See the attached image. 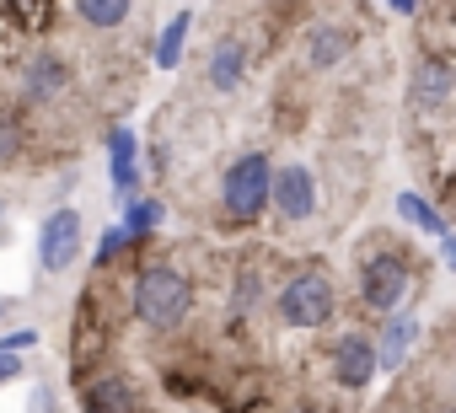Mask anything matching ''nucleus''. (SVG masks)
Wrapping results in <instances>:
<instances>
[{
  "mask_svg": "<svg viewBox=\"0 0 456 413\" xmlns=\"http://www.w3.org/2000/svg\"><path fill=\"white\" fill-rule=\"evenodd\" d=\"M188 306H193V285L177 274V269H145L140 279H134V317L145 322V328H156V333H172L183 317H188Z\"/></svg>",
  "mask_w": 456,
  "mask_h": 413,
  "instance_id": "obj_1",
  "label": "nucleus"
},
{
  "mask_svg": "<svg viewBox=\"0 0 456 413\" xmlns=\"http://www.w3.org/2000/svg\"><path fill=\"white\" fill-rule=\"evenodd\" d=\"M274 306H280L285 328H322L333 317V279L322 269H301V274L285 279V290L274 296Z\"/></svg>",
  "mask_w": 456,
  "mask_h": 413,
  "instance_id": "obj_2",
  "label": "nucleus"
},
{
  "mask_svg": "<svg viewBox=\"0 0 456 413\" xmlns=\"http://www.w3.org/2000/svg\"><path fill=\"white\" fill-rule=\"evenodd\" d=\"M269 177H274V166H269L258 150L237 156L232 166H225V182H220L225 210H232L237 221H253V215H264V210H269Z\"/></svg>",
  "mask_w": 456,
  "mask_h": 413,
  "instance_id": "obj_3",
  "label": "nucleus"
},
{
  "mask_svg": "<svg viewBox=\"0 0 456 413\" xmlns=\"http://www.w3.org/2000/svg\"><path fill=\"white\" fill-rule=\"evenodd\" d=\"M403 296H408V258L403 253H376L360 274V301L370 312H397Z\"/></svg>",
  "mask_w": 456,
  "mask_h": 413,
  "instance_id": "obj_4",
  "label": "nucleus"
},
{
  "mask_svg": "<svg viewBox=\"0 0 456 413\" xmlns=\"http://www.w3.org/2000/svg\"><path fill=\"white\" fill-rule=\"evenodd\" d=\"M76 253H81V215L76 210H54L44 221V231H38V263H44V274H65L76 263Z\"/></svg>",
  "mask_w": 456,
  "mask_h": 413,
  "instance_id": "obj_5",
  "label": "nucleus"
},
{
  "mask_svg": "<svg viewBox=\"0 0 456 413\" xmlns=\"http://www.w3.org/2000/svg\"><path fill=\"white\" fill-rule=\"evenodd\" d=\"M269 204H274L285 221H312V210H317V182H312V172L306 166H280L269 177Z\"/></svg>",
  "mask_w": 456,
  "mask_h": 413,
  "instance_id": "obj_6",
  "label": "nucleus"
},
{
  "mask_svg": "<svg viewBox=\"0 0 456 413\" xmlns=\"http://www.w3.org/2000/svg\"><path fill=\"white\" fill-rule=\"evenodd\" d=\"M333 370H338V381H344L349 392L370 386V376H376V349H370V338H365V333H344V338L333 344Z\"/></svg>",
  "mask_w": 456,
  "mask_h": 413,
  "instance_id": "obj_7",
  "label": "nucleus"
},
{
  "mask_svg": "<svg viewBox=\"0 0 456 413\" xmlns=\"http://www.w3.org/2000/svg\"><path fill=\"white\" fill-rule=\"evenodd\" d=\"M451 86H456V70L445 54H424L413 65V102L419 108H445L451 102Z\"/></svg>",
  "mask_w": 456,
  "mask_h": 413,
  "instance_id": "obj_8",
  "label": "nucleus"
},
{
  "mask_svg": "<svg viewBox=\"0 0 456 413\" xmlns=\"http://www.w3.org/2000/svg\"><path fill=\"white\" fill-rule=\"evenodd\" d=\"M65 86H70V65L60 54H33L28 60V76H22V97L28 102H54Z\"/></svg>",
  "mask_w": 456,
  "mask_h": 413,
  "instance_id": "obj_9",
  "label": "nucleus"
},
{
  "mask_svg": "<svg viewBox=\"0 0 456 413\" xmlns=\"http://www.w3.org/2000/svg\"><path fill=\"white\" fill-rule=\"evenodd\" d=\"M413 338H419V317H413V312H392L387 328H381V344H370V349H376V370H381V365L397 370V365L408 360Z\"/></svg>",
  "mask_w": 456,
  "mask_h": 413,
  "instance_id": "obj_10",
  "label": "nucleus"
},
{
  "mask_svg": "<svg viewBox=\"0 0 456 413\" xmlns=\"http://www.w3.org/2000/svg\"><path fill=\"white\" fill-rule=\"evenodd\" d=\"M81 413H134V386L124 376H97L81 392Z\"/></svg>",
  "mask_w": 456,
  "mask_h": 413,
  "instance_id": "obj_11",
  "label": "nucleus"
},
{
  "mask_svg": "<svg viewBox=\"0 0 456 413\" xmlns=\"http://www.w3.org/2000/svg\"><path fill=\"white\" fill-rule=\"evenodd\" d=\"M242 76H248V49H242V38L215 44V54H209V81H215V92H237Z\"/></svg>",
  "mask_w": 456,
  "mask_h": 413,
  "instance_id": "obj_12",
  "label": "nucleus"
},
{
  "mask_svg": "<svg viewBox=\"0 0 456 413\" xmlns=\"http://www.w3.org/2000/svg\"><path fill=\"white\" fill-rule=\"evenodd\" d=\"M108 161H113V166H108L113 188H118V193H134V177H140V166H134V134H129L124 124L108 134Z\"/></svg>",
  "mask_w": 456,
  "mask_h": 413,
  "instance_id": "obj_13",
  "label": "nucleus"
},
{
  "mask_svg": "<svg viewBox=\"0 0 456 413\" xmlns=\"http://www.w3.org/2000/svg\"><path fill=\"white\" fill-rule=\"evenodd\" d=\"M188 12H172V22L161 28V38H156V49H151V60H156V70H177L183 65V38H188Z\"/></svg>",
  "mask_w": 456,
  "mask_h": 413,
  "instance_id": "obj_14",
  "label": "nucleus"
},
{
  "mask_svg": "<svg viewBox=\"0 0 456 413\" xmlns=\"http://www.w3.org/2000/svg\"><path fill=\"white\" fill-rule=\"evenodd\" d=\"M397 215H403L408 226H419L424 237H440V242H445V215L435 210L429 198H419V193H397Z\"/></svg>",
  "mask_w": 456,
  "mask_h": 413,
  "instance_id": "obj_15",
  "label": "nucleus"
},
{
  "mask_svg": "<svg viewBox=\"0 0 456 413\" xmlns=\"http://www.w3.org/2000/svg\"><path fill=\"white\" fill-rule=\"evenodd\" d=\"M161 215H167L161 198H134L129 210H124V221H118V231H124L129 242H140V237H151V231L161 226Z\"/></svg>",
  "mask_w": 456,
  "mask_h": 413,
  "instance_id": "obj_16",
  "label": "nucleus"
},
{
  "mask_svg": "<svg viewBox=\"0 0 456 413\" xmlns=\"http://www.w3.org/2000/svg\"><path fill=\"white\" fill-rule=\"evenodd\" d=\"M344 49H349V33H344V28H317V33H312V65H317V70H322V65H338Z\"/></svg>",
  "mask_w": 456,
  "mask_h": 413,
  "instance_id": "obj_17",
  "label": "nucleus"
},
{
  "mask_svg": "<svg viewBox=\"0 0 456 413\" xmlns=\"http://www.w3.org/2000/svg\"><path fill=\"white\" fill-rule=\"evenodd\" d=\"M76 17L92 22V28H118V22L129 17V0H81Z\"/></svg>",
  "mask_w": 456,
  "mask_h": 413,
  "instance_id": "obj_18",
  "label": "nucleus"
},
{
  "mask_svg": "<svg viewBox=\"0 0 456 413\" xmlns=\"http://www.w3.org/2000/svg\"><path fill=\"white\" fill-rule=\"evenodd\" d=\"M17 150H22V124L17 113L0 108V161H17Z\"/></svg>",
  "mask_w": 456,
  "mask_h": 413,
  "instance_id": "obj_19",
  "label": "nucleus"
},
{
  "mask_svg": "<svg viewBox=\"0 0 456 413\" xmlns=\"http://www.w3.org/2000/svg\"><path fill=\"white\" fill-rule=\"evenodd\" d=\"M6 17L12 22H22V28H49V17H54V6H44V0H33V6H6Z\"/></svg>",
  "mask_w": 456,
  "mask_h": 413,
  "instance_id": "obj_20",
  "label": "nucleus"
},
{
  "mask_svg": "<svg viewBox=\"0 0 456 413\" xmlns=\"http://www.w3.org/2000/svg\"><path fill=\"white\" fill-rule=\"evenodd\" d=\"M38 344V328H12V333H0V354H12V360H22V349H33Z\"/></svg>",
  "mask_w": 456,
  "mask_h": 413,
  "instance_id": "obj_21",
  "label": "nucleus"
},
{
  "mask_svg": "<svg viewBox=\"0 0 456 413\" xmlns=\"http://www.w3.org/2000/svg\"><path fill=\"white\" fill-rule=\"evenodd\" d=\"M124 247H129V237H124L118 226H108V231H102V242H97V263H113V258H124Z\"/></svg>",
  "mask_w": 456,
  "mask_h": 413,
  "instance_id": "obj_22",
  "label": "nucleus"
},
{
  "mask_svg": "<svg viewBox=\"0 0 456 413\" xmlns=\"http://www.w3.org/2000/svg\"><path fill=\"white\" fill-rule=\"evenodd\" d=\"M22 376V360H12V354H0V386H6V381H17Z\"/></svg>",
  "mask_w": 456,
  "mask_h": 413,
  "instance_id": "obj_23",
  "label": "nucleus"
},
{
  "mask_svg": "<svg viewBox=\"0 0 456 413\" xmlns=\"http://www.w3.org/2000/svg\"><path fill=\"white\" fill-rule=\"evenodd\" d=\"M6 306H12V301H6V296H0V312H6Z\"/></svg>",
  "mask_w": 456,
  "mask_h": 413,
  "instance_id": "obj_24",
  "label": "nucleus"
},
{
  "mask_svg": "<svg viewBox=\"0 0 456 413\" xmlns=\"http://www.w3.org/2000/svg\"><path fill=\"white\" fill-rule=\"evenodd\" d=\"M0 237H6V221H0Z\"/></svg>",
  "mask_w": 456,
  "mask_h": 413,
  "instance_id": "obj_25",
  "label": "nucleus"
}]
</instances>
